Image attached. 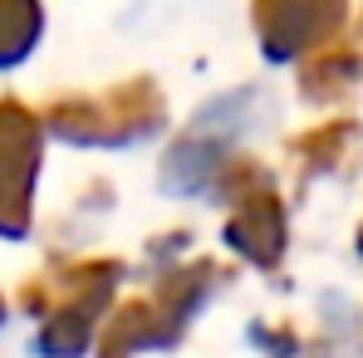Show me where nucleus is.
Instances as JSON below:
<instances>
[{
  "mask_svg": "<svg viewBox=\"0 0 363 358\" xmlns=\"http://www.w3.org/2000/svg\"><path fill=\"white\" fill-rule=\"evenodd\" d=\"M349 138H359V128H354V123H329V128H319V133L300 138V152L314 162V167H329V162L344 152L339 142H349Z\"/></svg>",
  "mask_w": 363,
  "mask_h": 358,
  "instance_id": "7",
  "label": "nucleus"
},
{
  "mask_svg": "<svg viewBox=\"0 0 363 358\" xmlns=\"http://www.w3.org/2000/svg\"><path fill=\"white\" fill-rule=\"evenodd\" d=\"M231 245L245 250L250 260H260V265L280 255V245H285V211H280L275 191H265V181L241 201V211L231 221Z\"/></svg>",
  "mask_w": 363,
  "mask_h": 358,
  "instance_id": "5",
  "label": "nucleus"
},
{
  "mask_svg": "<svg viewBox=\"0 0 363 358\" xmlns=\"http://www.w3.org/2000/svg\"><path fill=\"white\" fill-rule=\"evenodd\" d=\"M250 99H255V94L241 89V94L211 104L201 118L191 123V133L167 152V167H162V177H167L172 191H201V186H211L216 167L226 162V142H231V133L245 128V118H250V113H245Z\"/></svg>",
  "mask_w": 363,
  "mask_h": 358,
  "instance_id": "2",
  "label": "nucleus"
},
{
  "mask_svg": "<svg viewBox=\"0 0 363 358\" xmlns=\"http://www.w3.org/2000/svg\"><path fill=\"white\" fill-rule=\"evenodd\" d=\"M162 123V99L147 79L113 89L104 99H89V104H60L50 113V128L69 138V142H89V147H123V142H138L147 138L152 128Z\"/></svg>",
  "mask_w": 363,
  "mask_h": 358,
  "instance_id": "1",
  "label": "nucleus"
},
{
  "mask_svg": "<svg viewBox=\"0 0 363 358\" xmlns=\"http://www.w3.org/2000/svg\"><path fill=\"white\" fill-rule=\"evenodd\" d=\"M40 0H0V69L20 64L40 40Z\"/></svg>",
  "mask_w": 363,
  "mask_h": 358,
  "instance_id": "6",
  "label": "nucleus"
},
{
  "mask_svg": "<svg viewBox=\"0 0 363 358\" xmlns=\"http://www.w3.org/2000/svg\"><path fill=\"white\" fill-rule=\"evenodd\" d=\"M359 245H363V240H359Z\"/></svg>",
  "mask_w": 363,
  "mask_h": 358,
  "instance_id": "8",
  "label": "nucleus"
},
{
  "mask_svg": "<svg viewBox=\"0 0 363 358\" xmlns=\"http://www.w3.org/2000/svg\"><path fill=\"white\" fill-rule=\"evenodd\" d=\"M40 138L45 128L20 104H0V231L20 236L30 221V191L40 172Z\"/></svg>",
  "mask_w": 363,
  "mask_h": 358,
  "instance_id": "3",
  "label": "nucleus"
},
{
  "mask_svg": "<svg viewBox=\"0 0 363 358\" xmlns=\"http://www.w3.org/2000/svg\"><path fill=\"white\" fill-rule=\"evenodd\" d=\"M344 10L349 0H255V30H260L265 60L285 64L314 50L344 25Z\"/></svg>",
  "mask_w": 363,
  "mask_h": 358,
  "instance_id": "4",
  "label": "nucleus"
}]
</instances>
